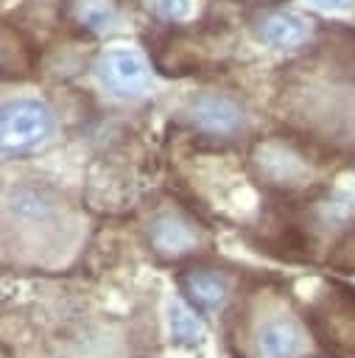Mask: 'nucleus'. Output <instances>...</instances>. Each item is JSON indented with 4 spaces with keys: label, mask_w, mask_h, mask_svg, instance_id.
Wrapping results in <instances>:
<instances>
[{
    "label": "nucleus",
    "mask_w": 355,
    "mask_h": 358,
    "mask_svg": "<svg viewBox=\"0 0 355 358\" xmlns=\"http://www.w3.org/2000/svg\"><path fill=\"white\" fill-rule=\"evenodd\" d=\"M307 322H302L285 294L257 288L246 294L235 319L232 344L243 358H299L307 344Z\"/></svg>",
    "instance_id": "obj_1"
},
{
    "label": "nucleus",
    "mask_w": 355,
    "mask_h": 358,
    "mask_svg": "<svg viewBox=\"0 0 355 358\" xmlns=\"http://www.w3.org/2000/svg\"><path fill=\"white\" fill-rule=\"evenodd\" d=\"M310 336L341 358H355V285L324 280L305 308Z\"/></svg>",
    "instance_id": "obj_2"
},
{
    "label": "nucleus",
    "mask_w": 355,
    "mask_h": 358,
    "mask_svg": "<svg viewBox=\"0 0 355 358\" xmlns=\"http://www.w3.org/2000/svg\"><path fill=\"white\" fill-rule=\"evenodd\" d=\"M249 165L254 179L277 193L305 190L316 179V162L307 157L302 145L285 137H268L254 143L249 154Z\"/></svg>",
    "instance_id": "obj_3"
},
{
    "label": "nucleus",
    "mask_w": 355,
    "mask_h": 358,
    "mask_svg": "<svg viewBox=\"0 0 355 358\" xmlns=\"http://www.w3.org/2000/svg\"><path fill=\"white\" fill-rule=\"evenodd\" d=\"M145 243L165 263H190L207 246V229L184 207H162L145 221Z\"/></svg>",
    "instance_id": "obj_4"
},
{
    "label": "nucleus",
    "mask_w": 355,
    "mask_h": 358,
    "mask_svg": "<svg viewBox=\"0 0 355 358\" xmlns=\"http://www.w3.org/2000/svg\"><path fill=\"white\" fill-rule=\"evenodd\" d=\"M50 131H53V117L45 103L20 98L3 106L0 143H3L6 157H17V154H28L39 148L50 137Z\"/></svg>",
    "instance_id": "obj_5"
},
{
    "label": "nucleus",
    "mask_w": 355,
    "mask_h": 358,
    "mask_svg": "<svg viewBox=\"0 0 355 358\" xmlns=\"http://www.w3.org/2000/svg\"><path fill=\"white\" fill-rule=\"evenodd\" d=\"M184 117H187L193 131H198L201 137H210V140H232L246 129L243 106L224 92L196 95L187 103Z\"/></svg>",
    "instance_id": "obj_6"
},
{
    "label": "nucleus",
    "mask_w": 355,
    "mask_h": 358,
    "mask_svg": "<svg viewBox=\"0 0 355 358\" xmlns=\"http://www.w3.org/2000/svg\"><path fill=\"white\" fill-rule=\"evenodd\" d=\"M176 282H179L184 302L193 305L198 313H215L235 296L232 277L224 268L210 266V263H198V260L184 263L176 274Z\"/></svg>",
    "instance_id": "obj_7"
},
{
    "label": "nucleus",
    "mask_w": 355,
    "mask_h": 358,
    "mask_svg": "<svg viewBox=\"0 0 355 358\" xmlns=\"http://www.w3.org/2000/svg\"><path fill=\"white\" fill-rule=\"evenodd\" d=\"M95 73L101 84L115 95H137L148 84V67L137 53L129 50H106L95 62Z\"/></svg>",
    "instance_id": "obj_8"
},
{
    "label": "nucleus",
    "mask_w": 355,
    "mask_h": 358,
    "mask_svg": "<svg viewBox=\"0 0 355 358\" xmlns=\"http://www.w3.org/2000/svg\"><path fill=\"white\" fill-rule=\"evenodd\" d=\"M254 31H257V36L266 45H274V48H296V45H302L307 39L310 25H307L305 17H299L294 11L271 8V11H263L254 20Z\"/></svg>",
    "instance_id": "obj_9"
},
{
    "label": "nucleus",
    "mask_w": 355,
    "mask_h": 358,
    "mask_svg": "<svg viewBox=\"0 0 355 358\" xmlns=\"http://www.w3.org/2000/svg\"><path fill=\"white\" fill-rule=\"evenodd\" d=\"M168 324H171V338L176 347L193 350L204 338V324L198 319V310L184 302H171L168 308Z\"/></svg>",
    "instance_id": "obj_10"
},
{
    "label": "nucleus",
    "mask_w": 355,
    "mask_h": 358,
    "mask_svg": "<svg viewBox=\"0 0 355 358\" xmlns=\"http://www.w3.org/2000/svg\"><path fill=\"white\" fill-rule=\"evenodd\" d=\"M73 17L87 31H106L117 20L115 0H73Z\"/></svg>",
    "instance_id": "obj_11"
},
{
    "label": "nucleus",
    "mask_w": 355,
    "mask_h": 358,
    "mask_svg": "<svg viewBox=\"0 0 355 358\" xmlns=\"http://www.w3.org/2000/svg\"><path fill=\"white\" fill-rule=\"evenodd\" d=\"M148 8L168 20V22H179V20H187L193 14V3L190 0H148Z\"/></svg>",
    "instance_id": "obj_12"
},
{
    "label": "nucleus",
    "mask_w": 355,
    "mask_h": 358,
    "mask_svg": "<svg viewBox=\"0 0 355 358\" xmlns=\"http://www.w3.org/2000/svg\"><path fill=\"white\" fill-rule=\"evenodd\" d=\"M313 3H319V6H341V0H313Z\"/></svg>",
    "instance_id": "obj_13"
}]
</instances>
